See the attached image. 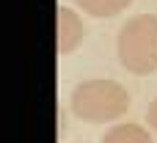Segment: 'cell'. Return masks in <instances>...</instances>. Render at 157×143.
Here are the masks:
<instances>
[{
	"label": "cell",
	"mask_w": 157,
	"mask_h": 143,
	"mask_svg": "<svg viewBox=\"0 0 157 143\" xmlns=\"http://www.w3.org/2000/svg\"><path fill=\"white\" fill-rule=\"evenodd\" d=\"M146 121H149V127H152V130L157 132V99L152 102V105H149V113H146Z\"/></svg>",
	"instance_id": "obj_6"
},
{
	"label": "cell",
	"mask_w": 157,
	"mask_h": 143,
	"mask_svg": "<svg viewBox=\"0 0 157 143\" xmlns=\"http://www.w3.org/2000/svg\"><path fill=\"white\" fill-rule=\"evenodd\" d=\"M102 143H152V138L141 124H119L102 138Z\"/></svg>",
	"instance_id": "obj_4"
},
{
	"label": "cell",
	"mask_w": 157,
	"mask_h": 143,
	"mask_svg": "<svg viewBox=\"0 0 157 143\" xmlns=\"http://www.w3.org/2000/svg\"><path fill=\"white\" fill-rule=\"evenodd\" d=\"M55 33H58V52H61V55H69V52L77 50L80 41H83V22H80V17H77L72 8L61 6V8H58Z\"/></svg>",
	"instance_id": "obj_3"
},
{
	"label": "cell",
	"mask_w": 157,
	"mask_h": 143,
	"mask_svg": "<svg viewBox=\"0 0 157 143\" xmlns=\"http://www.w3.org/2000/svg\"><path fill=\"white\" fill-rule=\"evenodd\" d=\"M119 61L132 74H152L157 69V17L138 14L119 33Z\"/></svg>",
	"instance_id": "obj_2"
},
{
	"label": "cell",
	"mask_w": 157,
	"mask_h": 143,
	"mask_svg": "<svg viewBox=\"0 0 157 143\" xmlns=\"http://www.w3.org/2000/svg\"><path fill=\"white\" fill-rule=\"evenodd\" d=\"M88 14L94 17H116L119 11H124L132 0H77Z\"/></svg>",
	"instance_id": "obj_5"
},
{
	"label": "cell",
	"mask_w": 157,
	"mask_h": 143,
	"mask_svg": "<svg viewBox=\"0 0 157 143\" xmlns=\"http://www.w3.org/2000/svg\"><path fill=\"white\" fill-rule=\"evenodd\" d=\"M72 110L91 124L113 121L130 110V94L113 80H86L72 94Z\"/></svg>",
	"instance_id": "obj_1"
}]
</instances>
